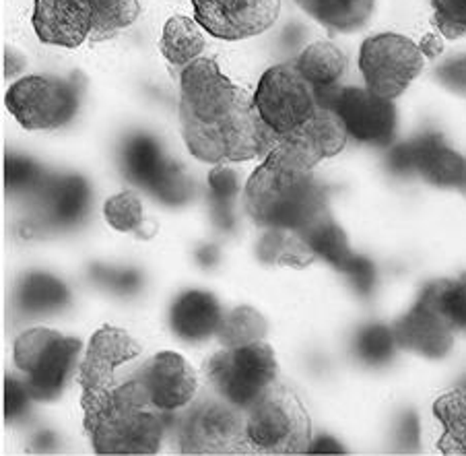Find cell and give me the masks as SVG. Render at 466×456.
Segmentation results:
<instances>
[{
    "label": "cell",
    "instance_id": "cell-1",
    "mask_svg": "<svg viewBox=\"0 0 466 456\" xmlns=\"http://www.w3.org/2000/svg\"><path fill=\"white\" fill-rule=\"evenodd\" d=\"M180 125L192 156L215 166L267 157L279 138L264 125L254 97L208 58H197L184 68Z\"/></svg>",
    "mask_w": 466,
    "mask_h": 456
},
{
    "label": "cell",
    "instance_id": "cell-2",
    "mask_svg": "<svg viewBox=\"0 0 466 456\" xmlns=\"http://www.w3.org/2000/svg\"><path fill=\"white\" fill-rule=\"evenodd\" d=\"M85 430L97 454H155L169 413L153 403L138 378L81 399Z\"/></svg>",
    "mask_w": 466,
    "mask_h": 456
},
{
    "label": "cell",
    "instance_id": "cell-3",
    "mask_svg": "<svg viewBox=\"0 0 466 456\" xmlns=\"http://www.w3.org/2000/svg\"><path fill=\"white\" fill-rule=\"evenodd\" d=\"M246 211L262 229L301 234L330 213L326 190L312 172L270 164L254 169L246 184Z\"/></svg>",
    "mask_w": 466,
    "mask_h": 456
},
{
    "label": "cell",
    "instance_id": "cell-4",
    "mask_svg": "<svg viewBox=\"0 0 466 456\" xmlns=\"http://www.w3.org/2000/svg\"><path fill=\"white\" fill-rule=\"evenodd\" d=\"M252 452L301 454L312 444V421L299 397L277 382L246 411Z\"/></svg>",
    "mask_w": 466,
    "mask_h": 456
},
{
    "label": "cell",
    "instance_id": "cell-5",
    "mask_svg": "<svg viewBox=\"0 0 466 456\" xmlns=\"http://www.w3.org/2000/svg\"><path fill=\"white\" fill-rule=\"evenodd\" d=\"M177 442L184 454H248L246 411L221 394H207L192 403L177 423Z\"/></svg>",
    "mask_w": 466,
    "mask_h": 456
},
{
    "label": "cell",
    "instance_id": "cell-6",
    "mask_svg": "<svg viewBox=\"0 0 466 456\" xmlns=\"http://www.w3.org/2000/svg\"><path fill=\"white\" fill-rule=\"evenodd\" d=\"M83 350L79 339L52 329L25 330L15 343V363L25 376V386L35 400H52L65 390L76 358Z\"/></svg>",
    "mask_w": 466,
    "mask_h": 456
},
{
    "label": "cell",
    "instance_id": "cell-7",
    "mask_svg": "<svg viewBox=\"0 0 466 456\" xmlns=\"http://www.w3.org/2000/svg\"><path fill=\"white\" fill-rule=\"evenodd\" d=\"M277 355L273 347L262 341L225 347L207 363V380L211 389L244 411L277 382Z\"/></svg>",
    "mask_w": 466,
    "mask_h": 456
},
{
    "label": "cell",
    "instance_id": "cell-8",
    "mask_svg": "<svg viewBox=\"0 0 466 456\" xmlns=\"http://www.w3.org/2000/svg\"><path fill=\"white\" fill-rule=\"evenodd\" d=\"M360 68L371 94L394 99L421 75L423 52L400 34L371 35L361 46Z\"/></svg>",
    "mask_w": 466,
    "mask_h": 456
},
{
    "label": "cell",
    "instance_id": "cell-9",
    "mask_svg": "<svg viewBox=\"0 0 466 456\" xmlns=\"http://www.w3.org/2000/svg\"><path fill=\"white\" fill-rule=\"evenodd\" d=\"M254 106L264 125L277 137L304 125L320 107L314 87L301 76L295 63L277 65L262 75L254 94Z\"/></svg>",
    "mask_w": 466,
    "mask_h": 456
},
{
    "label": "cell",
    "instance_id": "cell-10",
    "mask_svg": "<svg viewBox=\"0 0 466 456\" xmlns=\"http://www.w3.org/2000/svg\"><path fill=\"white\" fill-rule=\"evenodd\" d=\"M6 110L27 130H54L71 122L79 107L73 83L56 76H23L5 96Z\"/></svg>",
    "mask_w": 466,
    "mask_h": 456
},
{
    "label": "cell",
    "instance_id": "cell-11",
    "mask_svg": "<svg viewBox=\"0 0 466 456\" xmlns=\"http://www.w3.org/2000/svg\"><path fill=\"white\" fill-rule=\"evenodd\" d=\"M347 130L330 107L320 106L291 133L277 138L267 161L281 167L312 172L322 159L335 157L347 145Z\"/></svg>",
    "mask_w": 466,
    "mask_h": 456
},
{
    "label": "cell",
    "instance_id": "cell-12",
    "mask_svg": "<svg viewBox=\"0 0 466 456\" xmlns=\"http://www.w3.org/2000/svg\"><path fill=\"white\" fill-rule=\"evenodd\" d=\"M318 104L330 107L343 122L349 137L361 143L388 145L396 130L392 99L380 97L365 87H335L318 96Z\"/></svg>",
    "mask_w": 466,
    "mask_h": 456
},
{
    "label": "cell",
    "instance_id": "cell-13",
    "mask_svg": "<svg viewBox=\"0 0 466 456\" xmlns=\"http://www.w3.org/2000/svg\"><path fill=\"white\" fill-rule=\"evenodd\" d=\"M124 172L138 187L149 190L166 205H182L192 197V184L172 161L163 157L157 141L147 135H137L124 145Z\"/></svg>",
    "mask_w": 466,
    "mask_h": 456
},
{
    "label": "cell",
    "instance_id": "cell-14",
    "mask_svg": "<svg viewBox=\"0 0 466 456\" xmlns=\"http://www.w3.org/2000/svg\"><path fill=\"white\" fill-rule=\"evenodd\" d=\"M194 19L207 34L236 42L275 25L281 0H192Z\"/></svg>",
    "mask_w": 466,
    "mask_h": 456
},
{
    "label": "cell",
    "instance_id": "cell-15",
    "mask_svg": "<svg viewBox=\"0 0 466 456\" xmlns=\"http://www.w3.org/2000/svg\"><path fill=\"white\" fill-rule=\"evenodd\" d=\"M396 172H417L440 188H466V157L454 151L440 133H425L390 153Z\"/></svg>",
    "mask_w": 466,
    "mask_h": 456
},
{
    "label": "cell",
    "instance_id": "cell-16",
    "mask_svg": "<svg viewBox=\"0 0 466 456\" xmlns=\"http://www.w3.org/2000/svg\"><path fill=\"white\" fill-rule=\"evenodd\" d=\"M394 339L400 350L413 351L430 360H441L452 351L454 332L452 322L438 306L431 283L419 293L415 306L394 322Z\"/></svg>",
    "mask_w": 466,
    "mask_h": 456
},
{
    "label": "cell",
    "instance_id": "cell-17",
    "mask_svg": "<svg viewBox=\"0 0 466 456\" xmlns=\"http://www.w3.org/2000/svg\"><path fill=\"white\" fill-rule=\"evenodd\" d=\"M151 400L163 411L172 413L190 405L198 390V376L180 353L163 351L145 363L137 374Z\"/></svg>",
    "mask_w": 466,
    "mask_h": 456
},
{
    "label": "cell",
    "instance_id": "cell-18",
    "mask_svg": "<svg viewBox=\"0 0 466 456\" xmlns=\"http://www.w3.org/2000/svg\"><path fill=\"white\" fill-rule=\"evenodd\" d=\"M141 353V345L127 330L116 327H102L91 337L87 355L81 363L79 382L83 397L104 392L116 384V368Z\"/></svg>",
    "mask_w": 466,
    "mask_h": 456
},
{
    "label": "cell",
    "instance_id": "cell-19",
    "mask_svg": "<svg viewBox=\"0 0 466 456\" xmlns=\"http://www.w3.org/2000/svg\"><path fill=\"white\" fill-rule=\"evenodd\" d=\"M91 27L89 0H35L34 29L44 44L79 48Z\"/></svg>",
    "mask_w": 466,
    "mask_h": 456
},
{
    "label": "cell",
    "instance_id": "cell-20",
    "mask_svg": "<svg viewBox=\"0 0 466 456\" xmlns=\"http://www.w3.org/2000/svg\"><path fill=\"white\" fill-rule=\"evenodd\" d=\"M35 195L46 226L71 228L76 226L87 211L91 188L79 176H50Z\"/></svg>",
    "mask_w": 466,
    "mask_h": 456
},
{
    "label": "cell",
    "instance_id": "cell-21",
    "mask_svg": "<svg viewBox=\"0 0 466 456\" xmlns=\"http://www.w3.org/2000/svg\"><path fill=\"white\" fill-rule=\"evenodd\" d=\"M223 319L221 304L213 293L190 289L182 293L169 310V327L182 341H205L215 335Z\"/></svg>",
    "mask_w": 466,
    "mask_h": 456
},
{
    "label": "cell",
    "instance_id": "cell-22",
    "mask_svg": "<svg viewBox=\"0 0 466 456\" xmlns=\"http://www.w3.org/2000/svg\"><path fill=\"white\" fill-rule=\"evenodd\" d=\"M304 13L330 32L351 34L371 19L376 0H295Z\"/></svg>",
    "mask_w": 466,
    "mask_h": 456
},
{
    "label": "cell",
    "instance_id": "cell-23",
    "mask_svg": "<svg viewBox=\"0 0 466 456\" xmlns=\"http://www.w3.org/2000/svg\"><path fill=\"white\" fill-rule=\"evenodd\" d=\"M295 66L301 76L312 85L316 96L337 87L347 68V56L330 42H316L299 54Z\"/></svg>",
    "mask_w": 466,
    "mask_h": 456
},
{
    "label": "cell",
    "instance_id": "cell-24",
    "mask_svg": "<svg viewBox=\"0 0 466 456\" xmlns=\"http://www.w3.org/2000/svg\"><path fill=\"white\" fill-rule=\"evenodd\" d=\"M15 301L25 314H52L71 304V291L56 277L34 270V273L23 275Z\"/></svg>",
    "mask_w": 466,
    "mask_h": 456
},
{
    "label": "cell",
    "instance_id": "cell-25",
    "mask_svg": "<svg viewBox=\"0 0 466 456\" xmlns=\"http://www.w3.org/2000/svg\"><path fill=\"white\" fill-rule=\"evenodd\" d=\"M205 46L203 25L197 19L177 15L163 27L159 50L167 58V63H172L174 66H188L200 56Z\"/></svg>",
    "mask_w": 466,
    "mask_h": 456
},
{
    "label": "cell",
    "instance_id": "cell-26",
    "mask_svg": "<svg viewBox=\"0 0 466 456\" xmlns=\"http://www.w3.org/2000/svg\"><path fill=\"white\" fill-rule=\"evenodd\" d=\"M304 242L309 246V250L316 254V258H322L329 265L335 267L340 273H347V269L353 265L357 254L349 246L345 231L337 226L332 215H324L318 219L314 226H309L306 231L299 234Z\"/></svg>",
    "mask_w": 466,
    "mask_h": 456
},
{
    "label": "cell",
    "instance_id": "cell-27",
    "mask_svg": "<svg viewBox=\"0 0 466 456\" xmlns=\"http://www.w3.org/2000/svg\"><path fill=\"white\" fill-rule=\"evenodd\" d=\"M433 415L444 428L440 451L444 454L466 456V386L450 390L433 403Z\"/></svg>",
    "mask_w": 466,
    "mask_h": 456
},
{
    "label": "cell",
    "instance_id": "cell-28",
    "mask_svg": "<svg viewBox=\"0 0 466 456\" xmlns=\"http://www.w3.org/2000/svg\"><path fill=\"white\" fill-rule=\"evenodd\" d=\"M258 258L262 262H270V265L304 269L309 262H314L316 254L295 231L267 229L258 244Z\"/></svg>",
    "mask_w": 466,
    "mask_h": 456
},
{
    "label": "cell",
    "instance_id": "cell-29",
    "mask_svg": "<svg viewBox=\"0 0 466 456\" xmlns=\"http://www.w3.org/2000/svg\"><path fill=\"white\" fill-rule=\"evenodd\" d=\"M267 320L252 306H239L229 314H223L217 339L223 347H242L256 341H262L267 335Z\"/></svg>",
    "mask_w": 466,
    "mask_h": 456
},
{
    "label": "cell",
    "instance_id": "cell-30",
    "mask_svg": "<svg viewBox=\"0 0 466 456\" xmlns=\"http://www.w3.org/2000/svg\"><path fill=\"white\" fill-rule=\"evenodd\" d=\"M91 6V35L96 40H106L120 29L135 23L141 6L137 0H89Z\"/></svg>",
    "mask_w": 466,
    "mask_h": 456
},
{
    "label": "cell",
    "instance_id": "cell-31",
    "mask_svg": "<svg viewBox=\"0 0 466 456\" xmlns=\"http://www.w3.org/2000/svg\"><path fill=\"white\" fill-rule=\"evenodd\" d=\"M394 330L384 324H370L361 329L355 337V353L368 366H382L390 361L396 350Z\"/></svg>",
    "mask_w": 466,
    "mask_h": 456
},
{
    "label": "cell",
    "instance_id": "cell-32",
    "mask_svg": "<svg viewBox=\"0 0 466 456\" xmlns=\"http://www.w3.org/2000/svg\"><path fill=\"white\" fill-rule=\"evenodd\" d=\"M438 306L456 330L466 332V275L458 279L431 281Z\"/></svg>",
    "mask_w": 466,
    "mask_h": 456
},
{
    "label": "cell",
    "instance_id": "cell-33",
    "mask_svg": "<svg viewBox=\"0 0 466 456\" xmlns=\"http://www.w3.org/2000/svg\"><path fill=\"white\" fill-rule=\"evenodd\" d=\"M208 187H211V198L215 205V213L221 226H231V205L239 192V176L228 166H217L208 176Z\"/></svg>",
    "mask_w": 466,
    "mask_h": 456
},
{
    "label": "cell",
    "instance_id": "cell-34",
    "mask_svg": "<svg viewBox=\"0 0 466 456\" xmlns=\"http://www.w3.org/2000/svg\"><path fill=\"white\" fill-rule=\"evenodd\" d=\"M106 221L118 231H135L143 223V203L137 192L124 190L120 195L107 198L104 205Z\"/></svg>",
    "mask_w": 466,
    "mask_h": 456
},
{
    "label": "cell",
    "instance_id": "cell-35",
    "mask_svg": "<svg viewBox=\"0 0 466 456\" xmlns=\"http://www.w3.org/2000/svg\"><path fill=\"white\" fill-rule=\"evenodd\" d=\"M48 177L40 166L25 157L6 156L5 159V187L9 192H37Z\"/></svg>",
    "mask_w": 466,
    "mask_h": 456
},
{
    "label": "cell",
    "instance_id": "cell-36",
    "mask_svg": "<svg viewBox=\"0 0 466 456\" xmlns=\"http://www.w3.org/2000/svg\"><path fill=\"white\" fill-rule=\"evenodd\" d=\"M433 23L448 40L466 35V0H431Z\"/></svg>",
    "mask_w": 466,
    "mask_h": 456
},
{
    "label": "cell",
    "instance_id": "cell-37",
    "mask_svg": "<svg viewBox=\"0 0 466 456\" xmlns=\"http://www.w3.org/2000/svg\"><path fill=\"white\" fill-rule=\"evenodd\" d=\"M91 275L97 283L106 285V288H110L116 293H122V296H130V293H137L143 285L141 273H137V270H132V269L120 270V269L93 267Z\"/></svg>",
    "mask_w": 466,
    "mask_h": 456
},
{
    "label": "cell",
    "instance_id": "cell-38",
    "mask_svg": "<svg viewBox=\"0 0 466 456\" xmlns=\"http://www.w3.org/2000/svg\"><path fill=\"white\" fill-rule=\"evenodd\" d=\"M31 394L27 390L25 382L15 380L13 376H9L5 380V417L9 421L17 420V417L23 415V411L27 409Z\"/></svg>",
    "mask_w": 466,
    "mask_h": 456
},
{
    "label": "cell",
    "instance_id": "cell-39",
    "mask_svg": "<svg viewBox=\"0 0 466 456\" xmlns=\"http://www.w3.org/2000/svg\"><path fill=\"white\" fill-rule=\"evenodd\" d=\"M349 279H351L353 288L361 293V296H370L371 289L376 285V269L368 258H363L357 254V258L353 260V265L347 269L345 273Z\"/></svg>",
    "mask_w": 466,
    "mask_h": 456
},
{
    "label": "cell",
    "instance_id": "cell-40",
    "mask_svg": "<svg viewBox=\"0 0 466 456\" xmlns=\"http://www.w3.org/2000/svg\"><path fill=\"white\" fill-rule=\"evenodd\" d=\"M438 75H440L441 81L450 85V87L464 91L466 89V56L450 60L448 65L440 68Z\"/></svg>",
    "mask_w": 466,
    "mask_h": 456
},
{
    "label": "cell",
    "instance_id": "cell-41",
    "mask_svg": "<svg viewBox=\"0 0 466 456\" xmlns=\"http://www.w3.org/2000/svg\"><path fill=\"white\" fill-rule=\"evenodd\" d=\"M419 48H421L423 56H430V58H436L444 50V42H441V37L438 34H427L421 44H419Z\"/></svg>",
    "mask_w": 466,
    "mask_h": 456
},
{
    "label": "cell",
    "instance_id": "cell-42",
    "mask_svg": "<svg viewBox=\"0 0 466 456\" xmlns=\"http://www.w3.org/2000/svg\"><path fill=\"white\" fill-rule=\"evenodd\" d=\"M308 452H343V448H339V444L335 442V440L329 438V436H322L318 438L316 442L309 444Z\"/></svg>",
    "mask_w": 466,
    "mask_h": 456
},
{
    "label": "cell",
    "instance_id": "cell-43",
    "mask_svg": "<svg viewBox=\"0 0 466 456\" xmlns=\"http://www.w3.org/2000/svg\"><path fill=\"white\" fill-rule=\"evenodd\" d=\"M13 58H15V52L6 50V54H5V75L6 76H13L15 73L21 71V66H23V58H19L17 63H15Z\"/></svg>",
    "mask_w": 466,
    "mask_h": 456
}]
</instances>
